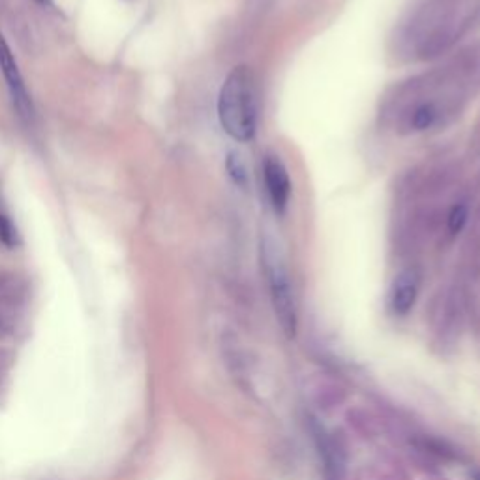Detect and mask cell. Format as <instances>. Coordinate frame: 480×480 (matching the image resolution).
I'll list each match as a JSON object with an SVG mask.
<instances>
[{
    "instance_id": "cell-1",
    "label": "cell",
    "mask_w": 480,
    "mask_h": 480,
    "mask_svg": "<svg viewBox=\"0 0 480 480\" xmlns=\"http://www.w3.org/2000/svg\"><path fill=\"white\" fill-rule=\"evenodd\" d=\"M218 116L225 134L236 141H252L257 130V100L252 72L236 66L225 79L220 98Z\"/></svg>"
},
{
    "instance_id": "cell-2",
    "label": "cell",
    "mask_w": 480,
    "mask_h": 480,
    "mask_svg": "<svg viewBox=\"0 0 480 480\" xmlns=\"http://www.w3.org/2000/svg\"><path fill=\"white\" fill-rule=\"evenodd\" d=\"M261 265H263V273L266 276L270 300H273L276 319L285 336L293 338L296 335L298 317H296L291 276L284 250L278 240L270 235H265L261 238Z\"/></svg>"
},
{
    "instance_id": "cell-3",
    "label": "cell",
    "mask_w": 480,
    "mask_h": 480,
    "mask_svg": "<svg viewBox=\"0 0 480 480\" xmlns=\"http://www.w3.org/2000/svg\"><path fill=\"white\" fill-rule=\"evenodd\" d=\"M0 70H3V74H5V79L8 83L10 95H12V102H14L15 109L19 111V115L26 120L33 118L35 116L33 100H30V95L25 86L21 72L17 68L14 53H12V49L6 44L3 35H0Z\"/></svg>"
},
{
    "instance_id": "cell-4",
    "label": "cell",
    "mask_w": 480,
    "mask_h": 480,
    "mask_svg": "<svg viewBox=\"0 0 480 480\" xmlns=\"http://www.w3.org/2000/svg\"><path fill=\"white\" fill-rule=\"evenodd\" d=\"M263 176L270 205L276 210V215H284L291 197V180L284 162L275 155H268L263 164Z\"/></svg>"
},
{
    "instance_id": "cell-5",
    "label": "cell",
    "mask_w": 480,
    "mask_h": 480,
    "mask_svg": "<svg viewBox=\"0 0 480 480\" xmlns=\"http://www.w3.org/2000/svg\"><path fill=\"white\" fill-rule=\"evenodd\" d=\"M418 293V276L415 270H404V273L396 278L393 295H390V306H393L395 314L405 315L411 312Z\"/></svg>"
},
{
    "instance_id": "cell-6",
    "label": "cell",
    "mask_w": 480,
    "mask_h": 480,
    "mask_svg": "<svg viewBox=\"0 0 480 480\" xmlns=\"http://www.w3.org/2000/svg\"><path fill=\"white\" fill-rule=\"evenodd\" d=\"M437 109L432 104L418 105L411 115V128L415 130H428L437 123Z\"/></svg>"
},
{
    "instance_id": "cell-7",
    "label": "cell",
    "mask_w": 480,
    "mask_h": 480,
    "mask_svg": "<svg viewBox=\"0 0 480 480\" xmlns=\"http://www.w3.org/2000/svg\"><path fill=\"white\" fill-rule=\"evenodd\" d=\"M225 167H227V173H229L233 183L240 188H245L248 183V171H246V165H245V162H243V158H240L238 153L227 155Z\"/></svg>"
},
{
    "instance_id": "cell-8",
    "label": "cell",
    "mask_w": 480,
    "mask_h": 480,
    "mask_svg": "<svg viewBox=\"0 0 480 480\" xmlns=\"http://www.w3.org/2000/svg\"><path fill=\"white\" fill-rule=\"evenodd\" d=\"M469 218V210L467 205L464 203H456L453 208H450V215H448V231L453 235H458L464 225L467 224Z\"/></svg>"
},
{
    "instance_id": "cell-9",
    "label": "cell",
    "mask_w": 480,
    "mask_h": 480,
    "mask_svg": "<svg viewBox=\"0 0 480 480\" xmlns=\"http://www.w3.org/2000/svg\"><path fill=\"white\" fill-rule=\"evenodd\" d=\"M0 240L10 248L17 245V229L12 220L3 213H0Z\"/></svg>"
},
{
    "instance_id": "cell-10",
    "label": "cell",
    "mask_w": 480,
    "mask_h": 480,
    "mask_svg": "<svg viewBox=\"0 0 480 480\" xmlns=\"http://www.w3.org/2000/svg\"><path fill=\"white\" fill-rule=\"evenodd\" d=\"M473 480H480V471H478V473H475V475H473Z\"/></svg>"
}]
</instances>
